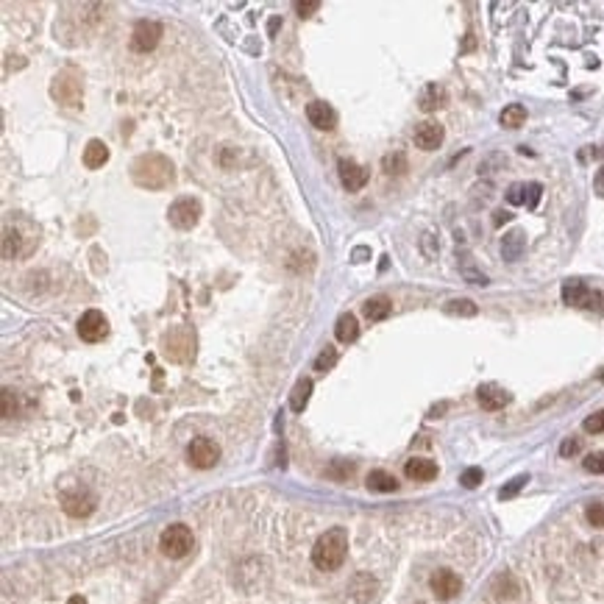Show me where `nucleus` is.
Returning a JSON list of instances; mask_svg holds the SVG:
<instances>
[{"label": "nucleus", "instance_id": "393cba45", "mask_svg": "<svg viewBox=\"0 0 604 604\" xmlns=\"http://www.w3.org/2000/svg\"><path fill=\"white\" fill-rule=\"evenodd\" d=\"M443 310H446V315H457V318H473L479 312V307L473 304L470 298H454V301H449Z\"/></svg>", "mask_w": 604, "mask_h": 604}, {"label": "nucleus", "instance_id": "79ce46f5", "mask_svg": "<svg viewBox=\"0 0 604 604\" xmlns=\"http://www.w3.org/2000/svg\"><path fill=\"white\" fill-rule=\"evenodd\" d=\"M67 604H86V601H84V596H70Z\"/></svg>", "mask_w": 604, "mask_h": 604}, {"label": "nucleus", "instance_id": "423d86ee", "mask_svg": "<svg viewBox=\"0 0 604 604\" xmlns=\"http://www.w3.org/2000/svg\"><path fill=\"white\" fill-rule=\"evenodd\" d=\"M187 460H190L192 468H198V470H209V468L218 465V460H221V449H218V443L209 440V438H195V440L187 446Z\"/></svg>", "mask_w": 604, "mask_h": 604}, {"label": "nucleus", "instance_id": "f704fd0d", "mask_svg": "<svg viewBox=\"0 0 604 604\" xmlns=\"http://www.w3.org/2000/svg\"><path fill=\"white\" fill-rule=\"evenodd\" d=\"M540 195H543V187H540L538 181L527 184V206H529V209H535V206L540 203Z\"/></svg>", "mask_w": 604, "mask_h": 604}, {"label": "nucleus", "instance_id": "c85d7f7f", "mask_svg": "<svg viewBox=\"0 0 604 604\" xmlns=\"http://www.w3.org/2000/svg\"><path fill=\"white\" fill-rule=\"evenodd\" d=\"M527 482H529L527 473H521V477H515L512 482H507V485L499 490V499H512V496H518V490H521Z\"/></svg>", "mask_w": 604, "mask_h": 604}, {"label": "nucleus", "instance_id": "aec40b11", "mask_svg": "<svg viewBox=\"0 0 604 604\" xmlns=\"http://www.w3.org/2000/svg\"><path fill=\"white\" fill-rule=\"evenodd\" d=\"M362 312H365L368 320L379 323V320H384V318H390V312H393V301L387 298V295H373V298H368L365 304H362Z\"/></svg>", "mask_w": 604, "mask_h": 604}, {"label": "nucleus", "instance_id": "20e7f679", "mask_svg": "<svg viewBox=\"0 0 604 604\" xmlns=\"http://www.w3.org/2000/svg\"><path fill=\"white\" fill-rule=\"evenodd\" d=\"M201 214H203V209H201V201H198V198H179V201L170 203L167 221L176 226V229H181V231H190V229L198 226Z\"/></svg>", "mask_w": 604, "mask_h": 604}, {"label": "nucleus", "instance_id": "a19ab883", "mask_svg": "<svg viewBox=\"0 0 604 604\" xmlns=\"http://www.w3.org/2000/svg\"><path fill=\"white\" fill-rule=\"evenodd\" d=\"M509 218H512V214H509V212H496V226H501V223H507Z\"/></svg>", "mask_w": 604, "mask_h": 604}, {"label": "nucleus", "instance_id": "72a5a7b5", "mask_svg": "<svg viewBox=\"0 0 604 604\" xmlns=\"http://www.w3.org/2000/svg\"><path fill=\"white\" fill-rule=\"evenodd\" d=\"M585 518L590 527H604V504H590L585 509Z\"/></svg>", "mask_w": 604, "mask_h": 604}, {"label": "nucleus", "instance_id": "2eb2a0df", "mask_svg": "<svg viewBox=\"0 0 604 604\" xmlns=\"http://www.w3.org/2000/svg\"><path fill=\"white\" fill-rule=\"evenodd\" d=\"M524 251H527V234L521 229H512L501 237V256L507 262H518L524 256Z\"/></svg>", "mask_w": 604, "mask_h": 604}, {"label": "nucleus", "instance_id": "58836bf2", "mask_svg": "<svg viewBox=\"0 0 604 604\" xmlns=\"http://www.w3.org/2000/svg\"><path fill=\"white\" fill-rule=\"evenodd\" d=\"M420 242H423V251H426L429 259H435V256H438V240H435V234H423Z\"/></svg>", "mask_w": 604, "mask_h": 604}, {"label": "nucleus", "instance_id": "1a4fd4ad", "mask_svg": "<svg viewBox=\"0 0 604 604\" xmlns=\"http://www.w3.org/2000/svg\"><path fill=\"white\" fill-rule=\"evenodd\" d=\"M337 173H340V181H342V187L349 190V192H357V190H362L365 184H368V170L362 167V164H357L354 159H340L337 162Z\"/></svg>", "mask_w": 604, "mask_h": 604}, {"label": "nucleus", "instance_id": "b1692460", "mask_svg": "<svg viewBox=\"0 0 604 604\" xmlns=\"http://www.w3.org/2000/svg\"><path fill=\"white\" fill-rule=\"evenodd\" d=\"M499 123H501L504 128H521V125L527 123V106H521V103L504 106L501 114H499Z\"/></svg>", "mask_w": 604, "mask_h": 604}, {"label": "nucleus", "instance_id": "bb28decb", "mask_svg": "<svg viewBox=\"0 0 604 604\" xmlns=\"http://www.w3.org/2000/svg\"><path fill=\"white\" fill-rule=\"evenodd\" d=\"M334 362H337V349H331V345H326V349L318 354V360H315V370L326 373V370H331V368H334Z\"/></svg>", "mask_w": 604, "mask_h": 604}, {"label": "nucleus", "instance_id": "4c0bfd02", "mask_svg": "<svg viewBox=\"0 0 604 604\" xmlns=\"http://www.w3.org/2000/svg\"><path fill=\"white\" fill-rule=\"evenodd\" d=\"M14 410H17V404H14V393L9 390V387H3V418H12Z\"/></svg>", "mask_w": 604, "mask_h": 604}, {"label": "nucleus", "instance_id": "2f4dec72", "mask_svg": "<svg viewBox=\"0 0 604 604\" xmlns=\"http://www.w3.org/2000/svg\"><path fill=\"white\" fill-rule=\"evenodd\" d=\"M582 426H585V431H590V435H599V431H604V410L588 415Z\"/></svg>", "mask_w": 604, "mask_h": 604}, {"label": "nucleus", "instance_id": "412c9836", "mask_svg": "<svg viewBox=\"0 0 604 604\" xmlns=\"http://www.w3.org/2000/svg\"><path fill=\"white\" fill-rule=\"evenodd\" d=\"M106 162H109V148H106L103 140H90V142H86V148H84V167L98 170Z\"/></svg>", "mask_w": 604, "mask_h": 604}, {"label": "nucleus", "instance_id": "6ab92c4d", "mask_svg": "<svg viewBox=\"0 0 604 604\" xmlns=\"http://www.w3.org/2000/svg\"><path fill=\"white\" fill-rule=\"evenodd\" d=\"M334 337H337L342 345L357 342V337H360V320H357V315H351V312L340 315L337 323H334Z\"/></svg>", "mask_w": 604, "mask_h": 604}, {"label": "nucleus", "instance_id": "a878e982", "mask_svg": "<svg viewBox=\"0 0 604 604\" xmlns=\"http://www.w3.org/2000/svg\"><path fill=\"white\" fill-rule=\"evenodd\" d=\"M381 170L387 173V176H401V173L407 170V156H404L401 151L387 153V156L381 159Z\"/></svg>", "mask_w": 604, "mask_h": 604}, {"label": "nucleus", "instance_id": "f3484780", "mask_svg": "<svg viewBox=\"0 0 604 604\" xmlns=\"http://www.w3.org/2000/svg\"><path fill=\"white\" fill-rule=\"evenodd\" d=\"M446 101H449L446 86H440V84H426L423 92H420V98H418V106H420V112H438L440 106H446Z\"/></svg>", "mask_w": 604, "mask_h": 604}, {"label": "nucleus", "instance_id": "cd10ccee", "mask_svg": "<svg viewBox=\"0 0 604 604\" xmlns=\"http://www.w3.org/2000/svg\"><path fill=\"white\" fill-rule=\"evenodd\" d=\"M482 479H485L482 468H468V470H462V477H460V485L470 490V488H479V485H482Z\"/></svg>", "mask_w": 604, "mask_h": 604}, {"label": "nucleus", "instance_id": "9d476101", "mask_svg": "<svg viewBox=\"0 0 604 604\" xmlns=\"http://www.w3.org/2000/svg\"><path fill=\"white\" fill-rule=\"evenodd\" d=\"M431 593H435L438 599H443V601H451V599H457L460 596V590H462V579L454 574V571H449V568H440V571H435V577H431Z\"/></svg>", "mask_w": 604, "mask_h": 604}, {"label": "nucleus", "instance_id": "39448f33", "mask_svg": "<svg viewBox=\"0 0 604 604\" xmlns=\"http://www.w3.org/2000/svg\"><path fill=\"white\" fill-rule=\"evenodd\" d=\"M98 507V499L95 493H90L86 488H75V490H64L62 493V509L70 515V518H86L92 515Z\"/></svg>", "mask_w": 604, "mask_h": 604}, {"label": "nucleus", "instance_id": "dca6fc26", "mask_svg": "<svg viewBox=\"0 0 604 604\" xmlns=\"http://www.w3.org/2000/svg\"><path fill=\"white\" fill-rule=\"evenodd\" d=\"M404 473L412 482H431L438 477V465L431 460H426V457H412V460H407Z\"/></svg>", "mask_w": 604, "mask_h": 604}, {"label": "nucleus", "instance_id": "ea45409f", "mask_svg": "<svg viewBox=\"0 0 604 604\" xmlns=\"http://www.w3.org/2000/svg\"><path fill=\"white\" fill-rule=\"evenodd\" d=\"M593 187H596V192L604 198V167L596 173V181H593Z\"/></svg>", "mask_w": 604, "mask_h": 604}, {"label": "nucleus", "instance_id": "473e14b6", "mask_svg": "<svg viewBox=\"0 0 604 604\" xmlns=\"http://www.w3.org/2000/svg\"><path fill=\"white\" fill-rule=\"evenodd\" d=\"M462 276H465V281H470V284H477V287H485L490 279L482 273V270H477L473 265H462Z\"/></svg>", "mask_w": 604, "mask_h": 604}, {"label": "nucleus", "instance_id": "c756f323", "mask_svg": "<svg viewBox=\"0 0 604 604\" xmlns=\"http://www.w3.org/2000/svg\"><path fill=\"white\" fill-rule=\"evenodd\" d=\"M507 203H509V206L527 203V184H509V190H507Z\"/></svg>", "mask_w": 604, "mask_h": 604}, {"label": "nucleus", "instance_id": "f8f14e48", "mask_svg": "<svg viewBox=\"0 0 604 604\" xmlns=\"http://www.w3.org/2000/svg\"><path fill=\"white\" fill-rule=\"evenodd\" d=\"M443 137H446V131H443V125L440 123H435V120H426V123H420L418 128H415V145L420 148V151H438L440 148V142H443Z\"/></svg>", "mask_w": 604, "mask_h": 604}, {"label": "nucleus", "instance_id": "e433bc0d", "mask_svg": "<svg viewBox=\"0 0 604 604\" xmlns=\"http://www.w3.org/2000/svg\"><path fill=\"white\" fill-rule=\"evenodd\" d=\"M579 446H582V443H579L577 438H566L563 446H559V457H574V454L579 451Z\"/></svg>", "mask_w": 604, "mask_h": 604}, {"label": "nucleus", "instance_id": "7ed1b4c3", "mask_svg": "<svg viewBox=\"0 0 604 604\" xmlns=\"http://www.w3.org/2000/svg\"><path fill=\"white\" fill-rule=\"evenodd\" d=\"M195 546V538H192V529L187 524H170L164 527V532L159 535V549L164 557L170 559H181L192 551Z\"/></svg>", "mask_w": 604, "mask_h": 604}, {"label": "nucleus", "instance_id": "6e6552de", "mask_svg": "<svg viewBox=\"0 0 604 604\" xmlns=\"http://www.w3.org/2000/svg\"><path fill=\"white\" fill-rule=\"evenodd\" d=\"M159 39H162V25L156 20H140L131 31V48L137 53H148L159 45Z\"/></svg>", "mask_w": 604, "mask_h": 604}, {"label": "nucleus", "instance_id": "0eeeda50", "mask_svg": "<svg viewBox=\"0 0 604 604\" xmlns=\"http://www.w3.org/2000/svg\"><path fill=\"white\" fill-rule=\"evenodd\" d=\"M106 334H109V320H106L103 312L86 310V312L78 318V337H81L84 342H101Z\"/></svg>", "mask_w": 604, "mask_h": 604}, {"label": "nucleus", "instance_id": "4be33fe9", "mask_svg": "<svg viewBox=\"0 0 604 604\" xmlns=\"http://www.w3.org/2000/svg\"><path fill=\"white\" fill-rule=\"evenodd\" d=\"M310 396H312V379H298L290 393V410L304 412V407L310 404Z\"/></svg>", "mask_w": 604, "mask_h": 604}, {"label": "nucleus", "instance_id": "c9c22d12", "mask_svg": "<svg viewBox=\"0 0 604 604\" xmlns=\"http://www.w3.org/2000/svg\"><path fill=\"white\" fill-rule=\"evenodd\" d=\"M320 9V3L318 0H307V3H295V12H298V17H312L315 12Z\"/></svg>", "mask_w": 604, "mask_h": 604}, {"label": "nucleus", "instance_id": "9b49d317", "mask_svg": "<svg viewBox=\"0 0 604 604\" xmlns=\"http://www.w3.org/2000/svg\"><path fill=\"white\" fill-rule=\"evenodd\" d=\"M51 92H53V98H56L59 103H64V106H78V103H81V84L73 81L70 73H62V75L53 78Z\"/></svg>", "mask_w": 604, "mask_h": 604}, {"label": "nucleus", "instance_id": "f257e3e1", "mask_svg": "<svg viewBox=\"0 0 604 604\" xmlns=\"http://www.w3.org/2000/svg\"><path fill=\"white\" fill-rule=\"evenodd\" d=\"M131 179L142 190H164L176 179V167L162 153H142L131 164Z\"/></svg>", "mask_w": 604, "mask_h": 604}, {"label": "nucleus", "instance_id": "5701e85b", "mask_svg": "<svg viewBox=\"0 0 604 604\" xmlns=\"http://www.w3.org/2000/svg\"><path fill=\"white\" fill-rule=\"evenodd\" d=\"M368 488L376 493H396L399 490V479L387 470H370L368 473Z\"/></svg>", "mask_w": 604, "mask_h": 604}, {"label": "nucleus", "instance_id": "7c9ffc66", "mask_svg": "<svg viewBox=\"0 0 604 604\" xmlns=\"http://www.w3.org/2000/svg\"><path fill=\"white\" fill-rule=\"evenodd\" d=\"M582 465H585L588 473H604V451H593V454H588Z\"/></svg>", "mask_w": 604, "mask_h": 604}, {"label": "nucleus", "instance_id": "4468645a", "mask_svg": "<svg viewBox=\"0 0 604 604\" xmlns=\"http://www.w3.org/2000/svg\"><path fill=\"white\" fill-rule=\"evenodd\" d=\"M477 399H479V407L488 412H499L509 404V393L499 384H482L477 390Z\"/></svg>", "mask_w": 604, "mask_h": 604}, {"label": "nucleus", "instance_id": "f03ea898", "mask_svg": "<svg viewBox=\"0 0 604 604\" xmlns=\"http://www.w3.org/2000/svg\"><path fill=\"white\" fill-rule=\"evenodd\" d=\"M345 557H349V532L342 527H334L323 532L312 546V563L320 571H337Z\"/></svg>", "mask_w": 604, "mask_h": 604}, {"label": "nucleus", "instance_id": "a211bd4d", "mask_svg": "<svg viewBox=\"0 0 604 604\" xmlns=\"http://www.w3.org/2000/svg\"><path fill=\"white\" fill-rule=\"evenodd\" d=\"M590 287L585 284V281H579V279H568L566 284H563V301L568 307H588V298H590Z\"/></svg>", "mask_w": 604, "mask_h": 604}, {"label": "nucleus", "instance_id": "37998d69", "mask_svg": "<svg viewBox=\"0 0 604 604\" xmlns=\"http://www.w3.org/2000/svg\"><path fill=\"white\" fill-rule=\"evenodd\" d=\"M365 253H368L365 248H357V251H354V256H357V262H362V256H365Z\"/></svg>", "mask_w": 604, "mask_h": 604}, {"label": "nucleus", "instance_id": "ddd939ff", "mask_svg": "<svg viewBox=\"0 0 604 604\" xmlns=\"http://www.w3.org/2000/svg\"><path fill=\"white\" fill-rule=\"evenodd\" d=\"M307 120L318 128V131H331L337 125V112L326 101H312L307 103Z\"/></svg>", "mask_w": 604, "mask_h": 604}]
</instances>
